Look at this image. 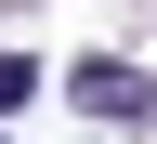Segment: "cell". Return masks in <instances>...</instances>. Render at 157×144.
Wrapping results in <instances>:
<instances>
[{
	"mask_svg": "<svg viewBox=\"0 0 157 144\" xmlns=\"http://www.w3.org/2000/svg\"><path fill=\"white\" fill-rule=\"evenodd\" d=\"M26 92H39V66H26V53H0V105H26Z\"/></svg>",
	"mask_w": 157,
	"mask_h": 144,
	"instance_id": "2",
	"label": "cell"
},
{
	"mask_svg": "<svg viewBox=\"0 0 157 144\" xmlns=\"http://www.w3.org/2000/svg\"><path fill=\"white\" fill-rule=\"evenodd\" d=\"M66 105H78V118H105V131H131V118H157V79H144V66H78V79H66Z\"/></svg>",
	"mask_w": 157,
	"mask_h": 144,
	"instance_id": "1",
	"label": "cell"
}]
</instances>
